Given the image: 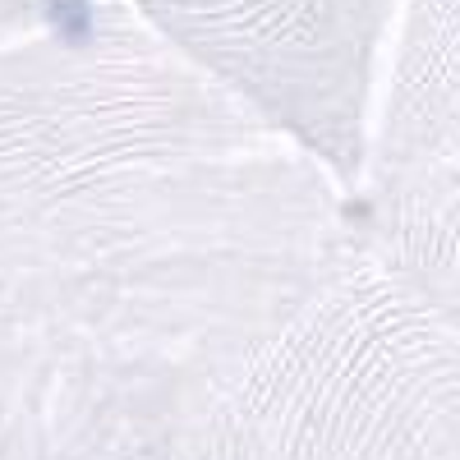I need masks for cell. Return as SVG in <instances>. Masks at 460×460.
<instances>
[{
  "instance_id": "obj_1",
  "label": "cell",
  "mask_w": 460,
  "mask_h": 460,
  "mask_svg": "<svg viewBox=\"0 0 460 460\" xmlns=\"http://www.w3.org/2000/svg\"><path fill=\"white\" fill-rule=\"evenodd\" d=\"M327 162L106 0L0 37V460H175L327 281Z\"/></svg>"
},
{
  "instance_id": "obj_2",
  "label": "cell",
  "mask_w": 460,
  "mask_h": 460,
  "mask_svg": "<svg viewBox=\"0 0 460 460\" xmlns=\"http://www.w3.org/2000/svg\"><path fill=\"white\" fill-rule=\"evenodd\" d=\"M194 460H456L451 295L345 258L217 405Z\"/></svg>"
},
{
  "instance_id": "obj_3",
  "label": "cell",
  "mask_w": 460,
  "mask_h": 460,
  "mask_svg": "<svg viewBox=\"0 0 460 460\" xmlns=\"http://www.w3.org/2000/svg\"><path fill=\"white\" fill-rule=\"evenodd\" d=\"M171 47L350 171L401 0H129Z\"/></svg>"
},
{
  "instance_id": "obj_4",
  "label": "cell",
  "mask_w": 460,
  "mask_h": 460,
  "mask_svg": "<svg viewBox=\"0 0 460 460\" xmlns=\"http://www.w3.org/2000/svg\"><path fill=\"white\" fill-rule=\"evenodd\" d=\"M456 88V0H405L396 56V115L387 111V217L396 212L392 267L438 290L456 272V115H429ZM447 295V290H438Z\"/></svg>"
},
{
  "instance_id": "obj_5",
  "label": "cell",
  "mask_w": 460,
  "mask_h": 460,
  "mask_svg": "<svg viewBox=\"0 0 460 460\" xmlns=\"http://www.w3.org/2000/svg\"><path fill=\"white\" fill-rule=\"evenodd\" d=\"M60 0H0V37H10L19 28H32L51 14H60Z\"/></svg>"
}]
</instances>
